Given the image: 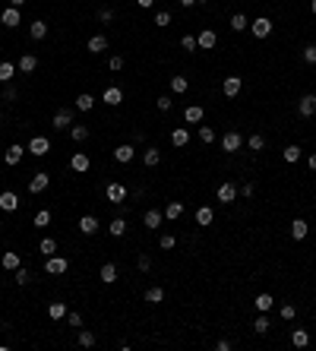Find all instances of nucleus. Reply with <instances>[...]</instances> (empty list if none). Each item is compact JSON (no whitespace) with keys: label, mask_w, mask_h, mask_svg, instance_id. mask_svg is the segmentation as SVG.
I'll list each match as a JSON object with an SVG mask.
<instances>
[{"label":"nucleus","mask_w":316,"mask_h":351,"mask_svg":"<svg viewBox=\"0 0 316 351\" xmlns=\"http://www.w3.org/2000/svg\"><path fill=\"white\" fill-rule=\"evenodd\" d=\"M281 320H294V316H297V307H291V304H281Z\"/></svg>","instance_id":"obj_49"},{"label":"nucleus","mask_w":316,"mask_h":351,"mask_svg":"<svg viewBox=\"0 0 316 351\" xmlns=\"http://www.w3.org/2000/svg\"><path fill=\"white\" fill-rule=\"evenodd\" d=\"M38 250L45 253V256H54L57 253V241H54V237H45V241L38 244Z\"/></svg>","instance_id":"obj_40"},{"label":"nucleus","mask_w":316,"mask_h":351,"mask_svg":"<svg viewBox=\"0 0 316 351\" xmlns=\"http://www.w3.org/2000/svg\"><path fill=\"white\" fill-rule=\"evenodd\" d=\"M247 145H250V149H253V152H262V149H266V140H262V136H259V133H253V136H250V140H247Z\"/></svg>","instance_id":"obj_44"},{"label":"nucleus","mask_w":316,"mask_h":351,"mask_svg":"<svg viewBox=\"0 0 316 351\" xmlns=\"http://www.w3.org/2000/svg\"><path fill=\"white\" fill-rule=\"evenodd\" d=\"M212 221H215V212H212V206H199V209H196V225H199V228H209Z\"/></svg>","instance_id":"obj_16"},{"label":"nucleus","mask_w":316,"mask_h":351,"mask_svg":"<svg viewBox=\"0 0 316 351\" xmlns=\"http://www.w3.org/2000/svg\"><path fill=\"white\" fill-rule=\"evenodd\" d=\"M51 184V174H45V171H38V174L29 177V193H45Z\"/></svg>","instance_id":"obj_6"},{"label":"nucleus","mask_w":316,"mask_h":351,"mask_svg":"<svg viewBox=\"0 0 316 351\" xmlns=\"http://www.w3.org/2000/svg\"><path fill=\"white\" fill-rule=\"evenodd\" d=\"M253 329H256V332H259V336H262V332H269V320H266V316H256V323H253Z\"/></svg>","instance_id":"obj_51"},{"label":"nucleus","mask_w":316,"mask_h":351,"mask_svg":"<svg viewBox=\"0 0 316 351\" xmlns=\"http://www.w3.org/2000/svg\"><path fill=\"white\" fill-rule=\"evenodd\" d=\"M237 193H241V190H237L231 181L221 184V187H218V203H234V200H237Z\"/></svg>","instance_id":"obj_17"},{"label":"nucleus","mask_w":316,"mask_h":351,"mask_svg":"<svg viewBox=\"0 0 316 351\" xmlns=\"http://www.w3.org/2000/svg\"><path fill=\"white\" fill-rule=\"evenodd\" d=\"M301 155H304V149H301V145H285V161H288V165L301 161Z\"/></svg>","instance_id":"obj_31"},{"label":"nucleus","mask_w":316,"mask_h":351,"mask_svg":"<svg viewBox=\"0 0 316 351\" xmlns=\"http://www.w3.org/2000/svg\"><path fill=\"white\" fill-rule=\"evenodd\" d=\"M48 35V22H41V19H35V22H32V38H45Z\"/></svg>","instance_id":"obj_41"},{"label":"nucleus","mask_w":316,"mask_h":351,"mask_svg":"<svg viewBox=\"0 0 316 351\" xmlns=\"http://www.w3.org/2000/svg\"><path fill=\"white\" fill-rule=\"evenodd\" d=\"M22 155H25V145L13 142V145H6V152H3V161L13 168V165H19V161H22Z\"/></svg>","instance_id":"obj_7"},{"label":"nucleus","mask_w":316,"mask_h":351,"mask_svg":"<svg viewBox=\"0 0 316 351\" xmlns=\"http://www.w3.org/2000/svg\"><path fill=\"white\" fill-rule=\"evenodd\" d=\"M38 67V57L35 54H22L19 57V64H16V70H22V73H32Z\"/></svg>","instance_id":"obj_25"},{"label":"nucleus","mask_w":316,"mask_h":351,"mask_svg":"<svg viewBox=\"0 0 316 351\" xmlns=\"http://www.w3.org/2000/svg\"><path fill=\"white\" fill-rule=\"evenodd\" d=\"M142 161H146L149 168H155L158 161H161V152L158 149H146V152H142Z\"/></svg>","instance_id":"obj_39"},{"label":"nucleus","mask_w":316,"mask_h":351,"mask_svg":"<svg viewBox=\"0 0 316 351\" xmlns=\"http://www.w3.org/2000/svg\"><path fill=\"white\" fill-rule=\"evenodd\" d=\"M307 234H310V225H307V218H294V221H291V237H294V241H304Z\"/></svg>","instance_id":"obj_18"},{"label":"nucleus","mask_w":316,"mask_h":351,"mask_svg":"<svg viewBox=\"0 0 316 351\" xmlns=\"http://www.w3.org/2000/svg\"><path fill=\"white\" fill-rule=\"evenodd\" d=\"M272 304H275V301H272V294H256V310H259V313L272 310Z\"/></svg>","instance_id":"obj_34"},{"label":"nucleus","mask_w":316,"mask_h":351,"mask_svg":"<svg viewBox=\"0 0 316 351\" xmlns=\"http://www.w3.org/2000/svg\"><path fill=\"white\" fill-rule=\"evenodd\" d=\"M181 48L184 51H196V48H199V45H196V35H184L181 38Z\"/></svg>","instance_id":"obj_50"},{"label":"nucleus","mask_w":316,"mask_h":351,"mask_svg":"<svg viewBox=\"0 0 316 351\" xmlns=\"http://www.w3.org/2000/svg\"><path fill=\"white\" fill-rule=\"evenodd\" d=\"M291 345L294 348H307V345H310V332H307V329H294L291 332Z\"/></svg>","instance_id":"obj_28"},{"label":"nucleus","mask_w":316,"mask_h":351,"mask_svg":"<svg viewBox=\"0 0 316 351\" xmlns=\"http://www.w3.org/2000/svg\"><path fill=\"white\" fill-rule=\"evenodd\" d=\"M181 6H196V0H177Z\"/></svg>","instance_id":"obj_62"},{"label":"nucleus","mask_w":316,"mask_h":351,"mask_svg":"<svg viewBox=\"0 0 316 351\" xmlns=\"http://www.w3.org/2000/svg\"><path fill=\"white\" fill-rule=\"evenodd\" d=\"M301 57H304V64H310V67H313V64H316V45H313V48H304V54H301Z\"/></svg>","instance_id":"obj_52"},{"label":"nucleus","mask_w":316,"mask_h":351,"mask_svg":"<svg viewBox=\"0 0 316 351\" xmlns=\"http://www.w3.org/2000/svg\"><path fill=\"white\" fill-rule=\"evenodd\" d=\"M171 105H174V101H171L168 95H161V98H158V111H171Z\"/></svg>","instance_id":"obj_56"},{"label":"nucleus","mask_w":316,"mask_h":351,"mask_svg":"<svg viewBox=\"0 0 316 351\" xmlns=\"http://www.w3.org/2000/svg\"><path fill=\"white\" fill-rule=\"evenodd\" d=\"M54 127H57V130H70V127H73V111L70 108H61L54 114Z\"/></svg>","instance_id":"obj_12"},{"label":"nucleus","mask_w":316,"mask_h":351,"mask_svg":"<svg viewBox=\"0 0 316 351\" xmlns=\"http://www.w3.org/2000/svg\"><path fill=\"white\" fill-rule=\"evenodd\" d=\"M0 266H3L6 272H16L22 266V256L19 253H3V256H0Z\"/></svg>","instance_id":"obj_20"},{"label":"nucleus","mask_w":316,"mask_h":351,"mask_svg":"<svg viewBox=\"0 0 316 351\" xmlns=\"http://www.w3.org/2000/svg\"><path fill=\"white\" fill-rule=\"evenodd\" d=\"M25 152H32L35 158L48 155V152H51V140H48V136H32V140H29V145H25Z\"/></svg>","instance_id":"obj_2"},{"label":"nucleus","mask_w":316,"mask_h":351,"mask_svg":"<svg viewBox=\"0 0 316 351\" xmlns=\"http://www.w3.org/2000/svg\"><path fill=\"white\" fill-rule=\"evenodd\" d=\"M70 168H73V171H79V174H85V171L92 168V158L85 155V152H73V158H70Z\"/></svg>","instance_id":"obj_11"},{"label":"nucleus","mask_w":316,"mask_h":351,"mask_svg":"<svg viewBox=\"0 0 316 351\" xmlns=\"http://www.w3.org/2000/svg\"><path fill=\"white\" fill-rule=\"evenodd\" d=\"M25 3V0H10V6H22Z\"/></svg>","instance_id":"obj_63"},{"label":"nucleus","mask_w":316,"mask_h":351,"mask_svg":"<svg viewBox=\"0 0 316 351\" xmlns=\"http://www.w3.org/2000/svg\"><path fill=\"white\" fill-rule=\"evenodd\" d=\"M79 231H82V234H95V231H98V218L95 215H82L79 218Z\"/></svg>","instance_id":"obj_27"},{"label":"nucleus","mask_w":316,"mask_h":351,"mask_svg":"<svg viewBox=\"0 0 316 351\" xmlns=\"http://www.w3.org/2000/svg\"><path fill=\"white\" fill-rule=\"evenodd\" d=\"M171 142H174L177 149H184V145L190 142V130H187V127H174V133H171Z\"/></svg>","instance_id":"obj_21"},{"label":"nucleus","mask_w":316,"mask_h":351,"mask_svg":"<svg viewBox=\"0 0 316 351\" xmlns=\"http://www.w3.org/2000/svg\"><path fill=\"white\" fill-rule=\"evenodd\" d=\"M108 67H111V70H114V73H117V70H124V57H121V54L108 57Z\"/></svg>","instance_id":"obj_53"},{"label":"nucleus","mask_w":316,"mask_h":351,"mask_svg":"<svg viewBox=\"0 0 316 351\" xmlns=\"http://www.w3.org/2000/svg\"><path fill=\"white\" fill-rule=\"evenodd\" d=\"M136 3H139V6H142V10H149V6H152V3H155V0H136Z\"/></svg>","instance_id":"obj_60"},{"label":"nucleus","mask_w":316,"mask_h":351,"mask_svg":"<svg viewBox=\"0 0 316 351\" xmlns=\"http://www.w3.org/2000/svg\"><path fill=\"white\" fill-rule=\"evenodd\" d=\"M139 269H142V272L152 269V260H149V256H139Z\"/></svg>","instance_id":"obj_57"},{"label":"nucleus","mask_w":316,"mask_h":351,"mask_svg":"<svg viewBox=\"0 0 316 351\" xmlns=\"http://www.w3.org/2000/svg\"><path fill=\"white\" fill-rule=\"evenodd\" d=\"M126 200V187L121 181H111L108 184V203H124Z\"/></svg>","instance_id":"obj_9"},{"label":"nucleus","mask_w":316,"mask_h":351,"mask_svg":"<svg viewBox=\"0 0 316 351\" xmlns=\"http://www.w3.org/2000/svg\"><path fill=\"white\" fill-rule=\"evenodd\" d=\"M297 111H301V117H313L316 114V95H304L297 101Z\"/></svg>","instance_id":"obj_15"},{"label":"nucleus","mask_w":316,"mask_h":351,"mask_svg":"<svg viewBox=\"0 0 316 351\" xmlns=\"http://www.w3.org/2000/svg\"><path fill=\"white\" fill-rule=\"evenodd\" d=\"M250 32H253L256 38H269V35H272V19H269V16L253 19V22H250Z\"/></svg>","instance_id":"obj_3"},{"label":"nucleus","mask_w":316,"mask_h":351,"mask_svg":"<svg viewBox=\"0 0 316 351\" xmlns=\"http://www.w3.org/2000/svg\"><path fill=\"white\" fill-rule=\"evenodd\" d=\"M89 54H101V51H108V35H92L89 45H85Z\"/></svg>","instance_id":"obj_19"},{"label":"nucleus","mask_w":316,"mask_h":351,"mask_svg":"<svg viewBox=\"0 0 316 351\" xmlns=\"http://www.w3.org/2000/svg\"><path fill=\"white\" fill-rule=\"evenodd\" d=\"M98 19H101V22H111V19H114V13H111V10H101Z\"/></svg>","instance_id":"obj_58"},{"label":"nucleus","mask_w":316,"mask_h":351,"mask_svg":"<svg viewBox=\"0 0 316 351\" xmlns=\"http://www.w3.org/2000/svg\"><path fill=\"white\" fill-rule=\"evenodd\" d=\"M196 45H199L202 51H212V48L218 45V35H215V32H212V29H202L199 35H196Z\"/></svg>","instance_id":"obj_8"},{"label":"nucleus","mask_w":316,"mask_h":351,"mask_svg":"<svg viewBox=\"0 0 316 351\" xmlns=\"http://www.w3.org/2000/svg\"><path fill=\"white\" fill-rule=\"evenodd\" d=\"M231 29H234V32L250 29V22H247V16H244V13H234V16H231Z\"/></svg>","instance_id":"obj_37"},{"label":"nucleus","mask_w":316,"mask_h":351,"mask_svg":"<svg viewBox=\"0 0 316 351\" xmlns=\"http://www.w3.org/2000/svg\"><path fill=\"white\" fill-rule=\"evenodd\" d=\"M66 313H70V310H66V304H61V301H54V304L48 307V316H51V320H63Z\"/></svg>","instance_id":"obj_30"},{"label":"nucleus","mask_w":316,"mask_h":351,"mask_svg":"<svg viewBox=\"0 0 316 351\" xmlns=\"http://www.w3.org/2000/svg\"><path fill=\"white\" fill-rule=\"evenodd\" d=\"M98 279L105 281V285H114V281H117V266H114V263H105L101 272H98Z\"/></svg>","instance_id":"obj_23"},{"label":"nucleus","mask_w":316,"mask_h":351,"mask_svg":"<svg viewBox=\"0 0 316 351\" xmlns=\"http://www.w3.org/2000/svg\"><path fill=\"white\" fill-rule=\"evenodd\" d=\"M241 145H244V136L237 130H228L225 136H221V149H225V152H237Z\"/></svg>","instance_id":"obj_5"},{"label":"nucleus","mask_w":316,"mask_h":351,"mask_svg":"<svg viewBox=\"0 0 316 351\" xmlns=\"http://www.w3.org/2000/svg\"><path fill=\"white\" fill-rule=\"evenodd\" d=\"M70 136H73V142H82L85 136H89V127H82V124H73V127H70Z\"/></svg>","instance_id":"obj_38"},{"label":"nucleus","mask_w":316,"mask_h":351,"mask_svg":"<svg viewBox=\"0 0 316 351\" xmlns=\"http://www.w3.org/2000/svg\"><path fill=\"white\" fill-rule=\"evenodd\" d=\"M155 25H171V13L168 10H158L155 13Z\"/></svg>","instance_id":"obj_54"},{"label":"nucleus","mask_w":316,"mask_h":351,"mask_svg":"<svg viewBox=\"0 0 316 351\" xmlns=\"http://www.w3.org/2000/svg\"><path fill=\"white\" fill-rule=\"evenodd\" d=\"M215 348H218V351H231V342H228V339H221Z\"/></svg>","instance_id":"obj_59"},{"label":"nucleus","mask_w":316,"mask_h":351,"mask_svg":"<svg viewBox=\"0 0 316 351\" xmlns=\"http://www.w3.org/2000/svg\"><path fill=\"white\" fill-rule=\"evenodd\" d=\"M76 108H79V111H92V108H95V98H92L89 92H82V95L76 98Z\"/></svg>","instance_id":"obj_36"},{"label":"nucleus","mask_w":316,"mask_h":351,"mask_svg":"<svg viewBox=\"0 0 316 351\" xmlns=\"http://www.w3.org/2000/svg\"><path fill=\"white\" fill-rule=\"evenodd\" d=\"M171 89H174V92H181V95H184V92L190 89V79H187V76H171Z\"/></svg>","instance_id":"obj_33"},{"label":"nucleus","mask_w":316,"mask_h":351,"mask_svg":"<svg viewBox=\"0 0 316 351\" xmlns=\"http://www.w3.org/2000/svg\"><path fill=\"white\" fill-rule=\"evenodd\" d=\"M146 301H149V304H161V301H165V291H161L158 285L149 288V291H146Z\"/></svg>","instance_id":"obj_42"},{"label":"nucleus","mask_w":316,"mask_h":351,"mask_svg":"<svg viewBox=\"0 0 316 351\" xmlns=\"http://www.w3.org/2000/svg\"><path fill=\"white\" fill-rule=\"evenodd\" d=\"M310 171H316V152H310Z\"/></svg>","instance_id":"obj_61"},{"label":"nucleus","mask_w":316,"mask_h":351,"mask_svg":"<svg viewBox=\"0 0 316 351\" xmlns=\"http://www.w3.org/2000/svg\"><path fill=\"white\" fill-rule=\"evenodd\" d=\"M13 76H16V67L10 61H3V64H0V82H10Z\"/></svg>","instance_id":"obj_35"},{"label":"nucleus","mask_w":316,"mask_h":351,"mask_svg":"<svg viewBox=\"0 0 316 351\" xmlns=\"http://www.w3.org/2000/svg\"><path fill=\"white\" fill-rule=\"evenodd\" d=\"M310 13H313V16H316V0H310Z\"/></svg>","instance_id":"obj_64"},{"label":"nucleus","mask_w":316,"mask_h":351,"mask_svg":"<svg viewBox=\"0 0 316 351\" xmlns=\"http://www.w3.org/2000/svg\"><path fill=\"white\" fill-rule=\"evenodd\" d=\"M51 225V212L48 209H41L38 215H35V228H48Z\"/></svg>","instance_id":"obj_48"},{"label":"nucleus","mask_w":316,"mask_h":351,"mask_svg":"<svg viewBox=\"0 0 316 351\" xmlns=\"http://www.w3.org/2000/svg\"><path fill=\"white\" fill-rule=\"evenodd\" d=\"M101 101H105V105H111V108H117L124 101V92L117 89V85H108L105 89V95H101Z\"/></svg>","instance_id":"obj_14"},{"label":"nucleus","mask_w":316,"mask_h":351,"mask_svg":"<svg viewBox=\"0 0 316 351\" xmlns=\"http://www.w3.org/2000/svg\"><path fill=\"white\" fill-rule=\"evenodd\" d=\"M19 19H22V16H19V6H6V10L0 13V22H3L6 29H16V25H19Z\"/></svg>","instance_id":"obj_10"},{"label":"nucleus","mask_w":316,"mask_h":351,"mask_svg":"<svg viewBox=\"0 0 316 351\" xmlns=\"http://www.w3.org/2000/svg\"><path fill=\"white\" fill-rule=\"evenodd\" d=\"M202 114H206V111H202V105H190V108L184 111V121H187V124H199Z\"/></svg>","instance_id":"obj_26"},{"label":"nucleus","mask_w":316,"mask_h":351,"mask_svg":"<svg viewBox=\"0 0 316 351\" xmlns=\"http://www.w3.org/2000/svg\"><path fill=\"white\" fill-rule=\"evenodd\" d=\"M199 140L206 145H212V142H215V130H212V127H199Z\"/></svg>","instance_id":"obj_47"},{"label":"nucleus","mask_w":316,"mask_h":351,"mask_svg":"<svg viewBox=\"0 0 316 351\" xmlns=\"http://www.w3.org/2000/svg\"><path fill=\"white\" fill-rule=\"evenodd\" d=\"M29 281H32V272L25 266H19V269H16V285H29Z\"/></svg>","instance_id":"obj_46"},{"label":"nucleus","mask_w":316,"mask_h":351,"mask_svg":"<svg viewBox=\"0 0 316 351\" xmlns=\"http://www.w3.org/2000/svg\"><path fill=\"white\" fill-rule=\"evenodd\" d=\"M174 244H177L174 234H161V237H158V247H161V250H174Z\"/></svg>","instance_id":"obj_45"},{"label":"nucleus","mask_w":316,"mask_h":351,"mask_svg":"<svg viewBox=\"0 0 316 351\" xmlns=\"http://www.w3.org/2000/svg\"><path fill=\"white\" fill-rule=\"evenodd\" d=\"M0 209H3V212H16V209H19V196H16L13 190L0 193Z\"/></svg>","instance_id":"obj_13"},{"label":"nucleus","mask_w":316,"mask_h":351,"mask_svg":"<svg viewBox=\"0 0 316 351\" xmlns=\"http://www.w3.org/2000/svg\"><path fill=\"white\" fill-rule=\"evenodd\" d=\"M181 215H184V203H168V206H165V218L174 221V218H181Z\"/></svg>","instance_id":"obj_32"},{"label":"nucleus","mask_w":316,"mask_h":351,"mask_svg":"<svg viewBox=\"0 0 316 351\" xmlns=\"http://www.w3.org/2000/svg\"><path fill=\"white\" fill-rule=\"evenodd\" d=\"M66 269H70V263H66V256H48V260H45V272H48V276H63V272Z\"/></svg>","instance_id":"obj_1"},{"label":"nucleus","mask_w":316,"mask_h":351,"mask_svg":"<svg viewBox=\"0 0 316 351\" xmlns=\"http://www.w3.org/2000/svg\"><path fill=\"white\" fill-rule=\"evenodd\" d=\"M66 323H70V326H82V316L76 310H70V313H66Z\"/></svg>","instance_id":"obj_55"},{"label":"nucleus","mask_w":316,"mask_h":351,"mask_svg":"<svg viewBox=\"0 0 316 351\" xmlns=\"http://www.w3.org/2000/svg\"><path fill=\"white\" fill-rule=\"evenodd\" d=\"M142 221H146V228H161V221H165V212H158V209H149L146 215H142Z\"/></svg>","instance_id":"obj_24"},{"label":"nucleus","mask_w":316,"mask_h":351,"mask_svg":"<svg viewBox=\"0 0 316 351\" xmlns=\"http://www.w3.org/2000/svg\"><path fill=\"white\" fill-rule=\"evenodd\" d=\"M114 158L121 161V165H130V161H133V145H130V142L117 145V149H114Z\"/></svg>","instance_id":"obj_22"},{"label":"nucleus","mask_w":316,"mask_h":351,"mask_svg":"<svg viewBox=\"0 0 316 351\" xmlns=\"http://www.w3.org/2000/svg\"><path fill=\"white\" fill-rule=\"evenodd\" d=\"M241 89H244V79H241V76H225L221 92H225L228 98H237V95H241Z\"/></svg>","instance_id":"obj_4"},{"label":"nucleus","mask_w":316,"mask_h":351,"mask_svg":"<svg viewBox=\"0 0 316 351\" xmlns=\"http://www.w3.org/2000/svg\"><path fill=\"white\" fill-rule=\"evenodd\" d=\"M79 345H82V348H92V345H95V332L79 329Z\"/></svg>","instance_id":"obj_43"},{"label":"nucleus","mask_w":316,"mask_h":351,"mask_svg":"<svg viewBox=\"0 0 316 351\" xmlns=\"http://www.w3.org/2000/svg\"><path fill=\"white\" fill-rule=\"evenodd\" d=\"M108 234H111V237H124V234H126V221H124V218H114V221L108 225Z\"/></svg>","instance_id":"obj_29"}]
</instances>
